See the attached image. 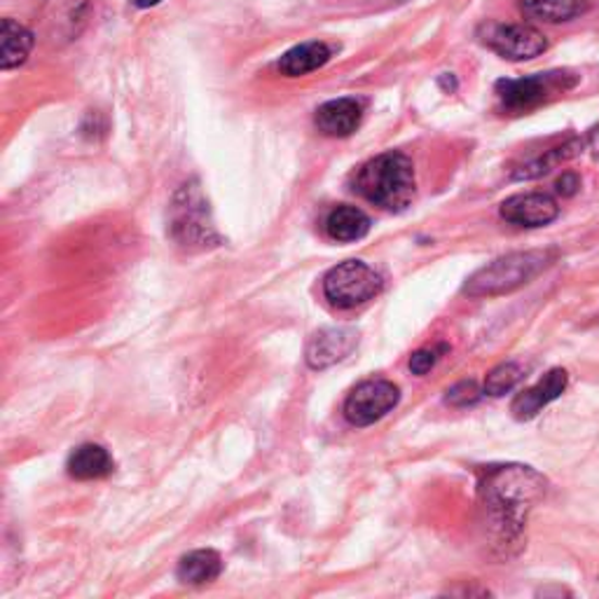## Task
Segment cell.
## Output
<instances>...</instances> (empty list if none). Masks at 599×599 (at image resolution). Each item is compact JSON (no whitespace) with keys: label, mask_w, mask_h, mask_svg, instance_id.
<instances>
[{"label":"cell","mask_w":599,"mask_h":599,"mask_svg":"<svg viewBox=\"0 0 599 599\" xmlns=\"http://www.w3.org/2000/svg\"><path fill=\"white\" fill-rule=\"evenodd\" d=\"M546 495L544 475L529 466H489L481 481L483 509L506 541L520 534L532 503Z\"/></svg>","instance_id":"cell-1"},{"label":"cell","mask_w":599,"mask_h":599,"mask_svg":"<svg viewBox=\"0 0 599 599\" xmlns=\"http://www.w3.org/2000/svg\"><path fill=\"white\" fill-rule=\"evenodd\" d=\"M357 190L384 211H403L414 199V166L403 152H384L357 174Z\"/></svg>","instance_id":"cell-2"},{"label":"cell","mask_w":599,"mask_h":599,"mask_svg":"<svg viewBox=\"0 0 599 599\" xmlns=\"http://www.w3.org/2000/svg\"><path fill=\"white\" fill-rule=\"evenodd\" d=\"M552 260L550 251H517L503 258H497L495 263L475 272L464 294L469 298H497L513 294L520 286L529 284L536 274H541Z\"/></svg>","instance_id":"cell-3"},{"label":"cell","mask_w":599,"mask_h":599,"mask_svg":"<svg viewBox=\"0 0 599 599\" xmlns=\"http://www.w3.org/2000/svg\"><path fill=\"white\" fill-rule=\"evenodd\" d=\"M172 233L186 249H209V246L219 244V235L209 216V202L197 183H188L176 192L172 207Z\"/></svg>","instance_id":"cell-4"},{"label":"cell","mask_w":599,"mask_h":599,"mask_svg":"<svg viewBox=\"0 0 599 599\" xmlns=\"http://www.w3.org/2000/svg\"><path fill=\"white\" fill-rule=\"evenodd\" d=\"M578 78L574 73L566 71H550V73H536L527 75V78L517 80H499L497 83V97L501 101V109L509 113H527L536 105H541L550 99H556L564 91L574 89Z\"/></svg>","instance_id":"cell-5"},{"label":"cell","mask_w":599,"mask_h":599,"mask_svg":"<svg viewBox=\"0 0 599 599\" xmlns=\"http://www.w3.org/2000/svg\"><path fill=\"white\" fill-rule=\"evenodd\" d=\"M382 286V276L371 265H365L363 260H347L326 274L324 296L337 310H354L377 298Z\"/></svg>","instance_id":"cell-6"},{"label":"cell","mask_w":599,"mask_h":599,"mask_svg":"<svg viewBox=\"0 0 599 599\" xmlns=\"http://www.w3.org/2000/svg\"><path fill=\"white\" fill-rule=\"evenodd\" d=\"M481 38L491 52L509 61H529L548 50V40L539 28L529 24H497L483 26Z\"/></svg>","instance_id":"cell-7"},{"label":"cell","mask_w":599,"mask_h":599,"mask_svg":"<svg viewBox=\"0 0 599 599\" xmlns=\"http://www.w3.org/2000/svg\"><path fill=\"white\" fill-rule=\"evenodd\" d=\"M398 401H401V391L394 382L367 379L347 396L345 417L354 426H371L389 414Z\"/></svg>","instance_id":"cell-8"},{"label":"cell","mask_w":599,"mask_h":599,"mask_svg":"<svg viewBox=\"0 0 599 599\" xmlns=\"http://www.w3.org/2000/svg\"><path fill=\"white\" fill-rule=\"evenodd\" d=\"M359 345V333L354 328H324L310 337L304 349V361L312 371H326V367L345 361Z\"/></svg>","instance_id":"cell-9"},{"label":"cell","mask_w":599,"mask_h":599,"mask_svg":"<svg viewBox=\"0 0 599 599\" xmlns=\"http://www.w3.org/2000/svg\"><path fill=\"white\" fill-rule=\"evenodd\" d=\"M560 216L556 199L546 192L513 195L501 204V219L520 227H544Z\"/></svg>","instance_id":"cell-10"},{"label":"cell","mask_w":599,"mask_h":599,"mask_svg":"<svg viewBox=\"0 0 599 599\" xmlns=\"http://www.w3.org/2000/svg\"><path fill=\"white\" fill-rule=\"evenodd\" d=\"M566 382H570L566 371H562V367H552V371H548L539 382L534 384V387L525 389L515 398L511 405L513 417L520 422L534 420L546 405L558 401L562 391L566 389Z\"/></svg>","instance_id":"cell-11"},{"label":"cell","mask_w":599,"mask_h":599,"mask_svg":"<svg viewBox=\"0 0 599 599\" xmlns=\"http://www.w3.org/2000/svg\"><path fill=\"white\" fill-rule=\"evenodd\" d=\"M361 117H363V105L357 99H335L321 105L314 120L321 134L333 138H345L359 129Z\"/></svg>","instance_id":"cell-12"},{"label":"cell","mask_w":599,"mask_h":599,"mask_svg":"<svg viewBox=\"0 0 599 599\" xmlns=\"http://www.w3.org/2000/svg\"><path fill=\"white\" fill-rule=\"evenodd\" d=\"M223 572V560L216 550L202 548L192 550L186 558H180L176 576L186 586H207V583L216 581Z\"/></svg>","instance_id":"cell-13"},{"label":"cell","mask_w":599,"mask_h":599,"mask_svg":"<svg viewBox=\"0 0 599 599\" xmlns=\"http://www.w3.org/2000/svg\"><path fill=\"white\" fill-rule=\"evenodd\" d=\"M330 61V48L326 42H302L298 48L288 50L279 59V71L288 78H302L307 73H314L319 68H324Z\"/></svg>","instance_id":"cell-14"},{"label":"cell","mask_w":599,"mask_h":599,"mask_svg":"<svg viewBox=\"0 0 599 599\" xmlns=\"http://www.w3.org/2000/svg\"><path fill=\"white\" fill-rule=\"evenodd\" d=\"M34 50V34L14 20H3L0 26V68L10 71L22 66Z\"/></svg>","instance_id":"cell-15"},{"label":"cell","mask_w":599,"mask_h":599,"mask_svg":"<svg viewBox=\"0 0 599 599\" xmlns=\"http://www.w3.org/2000/svg\"><path fill=\"white\" fill-rule=\"evenodd\" d=\"M66 469L73 478L78 481H97L113 473V459L109 450H103L101 445L87 442V445H80L78 450H73Z\"/></svg>","instance_id":"cell-16"},{"label":"cell","mask_w":599,"mask_h":599,"mask_svg":"<svg viewBox=\"0 0 599 599\" xmlns=\"http://www.w3.org/2000/svg\"><path fill=\"white\" fill-rule=\"evenodd\" d=\"M520 10L532 22L560 24L581 17L588 10V0H520Z\"/></svg>","instance_id":"cell-17"},{"label":"cell","mask_w":599,"mask_h":599,"mask_svg":"<svg viewBox=\"0 0 599 599\" xmlns=\"http://www.w3.org/2000/svg\"><path fill=\"white\" fill-rule=\"evenodd\" d=\"M326 233L335 241H359L371 233V219L357 207H337L328 213Z\"/></svg>","instance_id":"cell-18"},{"label":"cell","mask_w":599,"mask_h":599,"mask_svg":"<svg viewBox=\"0 0 599 599\" xmlns=\"http://www.w3.org/2000/svg\"><path fill=\"white\" fill-rule=\"evenodd\" d=\"M581 148H583V141H578V138H572V141H566L560 148L546 150V155H539V158L529 160L527 164H522L513 176L515 178H525V180L527 178H539V176L552 172V169H556L558 164H562L566 160H572L574 155H578Z\"/></svg>","instance_id":"cell-19"},{"label":"cell","mask_w":599,"mask_h":599,"mask_svg":"<svg viewBox=\"0 0 599 599\" xmlns=\"http://www.w3.org/2000/svg\"><path fill=\"white\" fill-rule=\"evenodd\" d=\"M522 377H525V371H522V365H517V363H501V365H497L495 371H491L485 377V394L499 398L503 394L513 391Z\"/></svg>","instance_id":"cell-20"},{"label":"cell","mask_w":599,"mask_h":599,"mask_svg":"<svg viewBox=\"0 0 599 599\" xmlns=\"http://www.w3.org/2000/svg\"><path fill=\"white\" fill-rule=\"evenodd\" d=\"M445 401H448L454 408H469L473 403H478L481 401L478 384L471 382V379L454 384V387L448 391V396H445Z\"/></svg>","instance_id":"cell-21"},{"label":"cell","mask_w":599,"mask_h":599,"mask_svg":"<svg viewBox=\"0 0 599 599\" xmlns=\"http://www.w3.org/2000/svg\"><path fill=\"white\" fill-rule=\"evenodd\" d=\"M436 363H438V351L436 349H420L410 357V371L414 375H426Z\"/></svg>","instance_id":"cell-22"},{"label":"cell","mask_w":599,"mask_h":599,"mask_svg":"<svg viewBox=\"0 0 599 599\" xmlns=\"http://www.w3.org/2000/svg\"><path fill=\"white\" fill-rule=\"evenodd\" d=\"M578 188H581V180H578V176L572 174V172L562 174V178L558 180V192H560L562 197H572V195H576Z\"/></svg>","instance_id":"cell-23"},{"label":"cell","mask_w":599,"mask_h":599,"mask_svg":"<svg viewBox=\"0 0 599 599\" xmlns=\"http://www.w3.org/2000/svg\"><path fill=\"white\" fill-rule=\"evenodd\" d=\"M132 3H134L136 8H141V10H146V8H155V5L160 3V0H132Z\"/></svg>","instance_id":"cell-24"}]
</instances>
